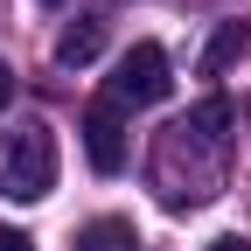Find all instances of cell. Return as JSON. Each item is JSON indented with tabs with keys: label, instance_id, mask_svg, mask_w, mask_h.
Listing matches in <instances>:
<instances>
[{
	"label": "cell",
	"instance_id": "7",
	"mask_svg": "<svg viewBox=\"0 0 251 251\" xmlns=\"http://www.w3.org/2000/svg\"><path fill=\"white\" fill-rule=\"evenodd\" d=\"M77 251H140V237H133L126 216H91L77 230Z\"/></svg>",
	"mask_w": 251,
	"mask_h": 251
},
{
	"label": "cell",
	"instance_id": "4",
	"mask_svg": "<svg viewBox=\"0 0 251 251\" xmlns=\"http://www.w3.org/2000/svg\"><path fill=\"white\" fill-rule=\"evenodd\" d=\"M77 133H84V153H91V168H98V175H119V168H126V126H119V105H91Z\"/></svg>",
	"mask_w": 251,
	"mask_h": 251
},
{
	"label": "cell",
	"instance_id": "11",
	"mask_svg": "<svg viewBox=\"0 0 251 251\" xmlns=\"http://www.w3.org/2000/svg\"><path fill=\"white\" fill-rule=\"evenodd\" d=\"M49 7H56V0H49Z\"/></svg>",
	"mask_w": 251,
	"mask_h": 251
},
{
	"label": "cell",
	"instance_id": "5",
	"mask_svg": "<svg viewBox=\"0 0 251 251\" xmlns=\"http://www.w3.org/2000/svg\"><path fill=\"white\" fill-rule=\"evenodd\" d=\"M98 49H105V21H98V14H77V21H70V28L56 35V63H63V70L91 63Z\"/></svg>",
	"mask_w": 251,
	"mask_h": 251
},
{
	"label": "cell",
	"instance_id": "2",
	"mask_svg": "<svg viewBox=\"0 0 251 251\" xmlns=\"http://www.w3.org/2000/svg\"><path fill=\"white\" fill-rule=\"evenodd\" d=\"M49 188H56V133L42 119H21L14 133H0V196L42 202Z\"/></svg>",
	"mask_w": 251,
	"mask_h": 251
},
{
	"label": "cell",
	"instance_id": "9",
	"mask_svg": "<svg viewBox=\"0 0 251 251\" xmlns=\"http://www.w3.org/2000/svg\"><path fill=\"white\" fill-rule=\"evenodd\" d=\"M0 251H35V237H21V230H0Z\"/></svg>",
	"mask_w": 251,
	"mask_h": 251
},
{
	"label": "cell",
	"instance_id": "3",
	"mask_svg": "<svg viewBox=\"0 0 251 251\" xmlns=\"http://www.w3.org/2000/svg\"><path fill=\"white\" fill-rule=\"evenodd\" d=\"M168 49L161 42H133L119 56V70H112V84H105V105H161L168 98Z\"/></svg>",
	"mask_w": 251,
	"mask_h": 251
},
{
	"label": "cell",
	"instance_id": "1",
	"mask_svg": "<svg viewBox=\"0 0 251 251\" xmlns=\"http://www.w3.org/2000/svg\"><path fill=\"white\" fill-rule=\"evenodd\" d=\"M230 98H209L188 119H175L161 147H153V181H161V202L168 209H188V202H209L216 181H224V161H230Z\"/></svg>",
	"mask_w": 251,
	"mask_h": 251
},
{
	"label": "cell",
	"instance_id": "6",
	"mask_svg": "<svg viewBox=\"0 0 251 251\" xmlns=\"http://www.w3.org/2000/svg\"><path fill=\"white\" fill-rule=\"evenodd\" d=\"M244 49H251V28H244V21H224V28H216V35L202 42L196 70H202V77H224V70H230V63H237Z\"/></svg>",
	"mask_w": 251,
	"mask_h": 251
},
{
	"label": "cell",
	"instance_id": "10",
	"mask_svg": "<svg viewBox=\"0 0 251 251\" xmlns=\"http://www.w3.org/2000/svg\"><path fill=\"white\" fill-rule=\"evenodd\" d=\"M209 251H251V237H216Z\"/></svg>",
	"mask_w": 251,
	"mask_h": 251
},
{
	"label": "cell",
	"instance_id": "8",
	"mask_svg": "<svg viewBox=\"0 0 251 251\" xmlns=\"http://www.w3.org/2000/svg\"><path fill=\"white\" fill-rule=\"evenodd\" d=\"M14 105V70H7V56H0V112Z\"/></svg>",
	"mask_w": 251,
	"mask_h": 251
}]
</instances>
